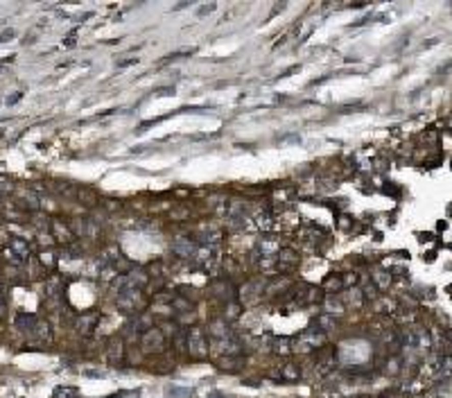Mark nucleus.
Segmentation results:
<instances>
[{
	"label": "nucleus",
	"mask_w": 452,
	"mask_h": 398,
	"mask_svg": "<svg viewBox=\"0 0 452 398\" xmlns=\"http://www.w3.org/2000/svg\"><path fill=\"white\" fill-rule=\"evenodd\" d=\"M12 249H14V254H16V256H23V258H25V256H30V244L23 242L20 238H14V240H12Z\"/></svg>",
	"instance_id": "obj_1"
},
{
	"label": "nucleus",
	"mask_w": 452,
	"mask_h": 398,
	"mask_svg": "<svg viewBox=\"0 0 452 398\" xmlns=\"http://www.w3.org/2000/svg\"><path fill=\"white\" fill-rule=\"evenodd\" d=\"M34 315H18V319H16V324L18 326H25V328H30V326H34Z\"/></svg>",
	"instance_id": "obj_2"
},
{
	"label": "nucleus",
	"mask_w": 452,
	"mask_h": 398,
	"mask_svg": "<svg viewBox=\"0 0 452 398\" xmlns=\"http://www.w3.org/2000/svg\"><path fill=\"white\" fill-rule=\"evenodd\" d=\"M12 39H14V30H7V32L0 34V41H3V43L5 41H12Z\"/></svg>",
	"instance_id": "obj_3"
},
{
	"label": "nucleus",
	"mask_w": 452,
	"mask_h": 398,
	"mask_svg": "<svg viewBox=\"0 0 452 398\" xmlns=\"http://www.w3.org/2000/svg\"><path fill=\"white\" fill-rule=\"evenodd\" d=\"M3 303H5V298H3V292H0V308H3Z\"/></svg>",
	"instance_id": "obj_4"
}]
</instances>
